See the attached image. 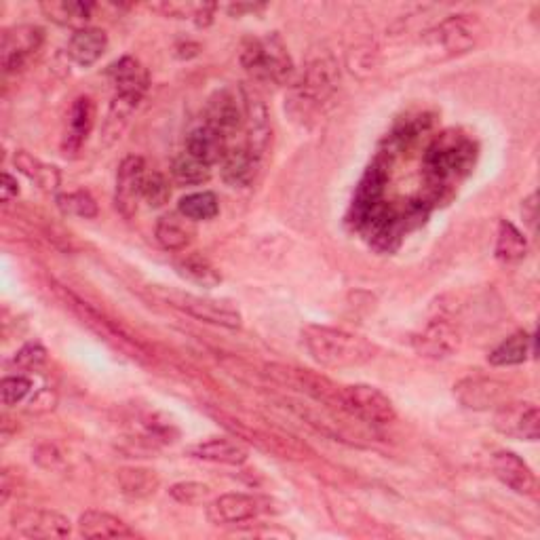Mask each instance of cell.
Masks as SVG:
<instances>
[{"instance_id":"28","label":"cell","mask_w":540,"mask_h":540,"mask_svg":"<svg viewBox=\"0 0 540 540\" xmlns=\"http://www.w3.org/2000/svg\"><path fill=\"white\" fill-rule=\"evenodd\" d=\"M534 357V334L517 332L505 342H500L490 353L488 361L496 368H509V365H522Z\"/></svg>"},{"instance_id":"42","label":"cell","mask_w":540,"mask_h":540,"mask_svg":"<svg viewBox=\"0 0 540 540\" xmlns=\"http://www.w3.org/2000/svg\"><path fill=\"white\" fill-rule=\"evenodd\" d=\"M17 195H19V184H17V180L11 176L9 171H5L3 173V184H0V197H3L5 203H9Z\"/></svg>"},{"instance_id":"38","label":"cell","mask_w":540,"mask_h":540,"mask_svg":"<svg viewBox=\"0 0 540 540\" xmlns=\"http://www.w3.org/2000/svg\"><path fill=\"white\" fill-rule=\"evenodd\" d=\"M169 496L178 500L180 505H203L211 496V488L199 484V481H182V484L169 488Z\"/></svg>"},{"instance_id":"41","label":"cell","mask_w":540,"mask_h":540,"mask_svg":"<svg viewBox=\"0 0 540 540\" xmlns=\"http://www.w3.org/2000/svg\"><path fill=\"white\" fill-rule=\"evenodd\" d=\"M34 460L43 469H57L64 462V456L60 450H57V446H53V443H45V446H41L34 452Z\"/></svg>"},{"instance_id":"22","label":"cell","mask_w":540,"mask_h":540,"mask_svg":"<svg viewBox=\"0 0 540 540\" xmlns=\"http://www.w3.org/2000/svg\"><path fill=\"white\" fill-rule=\"evenodd\" d=\"M230 150L228 140L218 131H214L207 125H201L197 129H192L186 138V152L190 157L199 159L205 165H216L222 163L226 157V152Z\"/></svg>"},{"instance_id":"14","label":"cell","mask_w":540,"mask_h":540,"mask_svg":"<svg viewBox=\"0 0 540 540\" xmlns=\"http://www.w3.org/2000/svg\"><path fill=\"white\" fill-rule=\"evenodd\" d=\"M258 513L260 500L243 492L222 494L207 505V519L214 526H237L254 519Z\"/></svg>"},{"instance_id":"5","label":"cell","mask_w":540,"mask_h":540,"mask_svg":"<svg viewBox=\"0 0 540 540\" xmlns=\"http://www.w3.org/2000/svg\"><path fill=\"white\" fill-rule=\"evenodd\" d=\"M165 298L171 306L180 308L182 313L195 317L203 323L226 327V330H239V327L243 325V317L239 313V308L228 300L182 294V292H169Z\"/></svg>"},{"instance_id":"39","label":"cell","mask_w":540,"mask_h":540,"mask_svg":"<svg viewBox=\"0 0 540 540\" xmlns=\"http://www.w3.org/2000/svg\"><path fill=\"white\" fill-rule=\"evenodd\" d=\"M45 363H47V349L41 342H28L13 357V365H17V368L24 372L41 370Z\"/></svg>"},{"instance_id":"23","label":"cell","mask_w":540,"mask_h":540,"mask_svg":"<svg viewBox=\"0 0 540 540\" xmlns=\"http://www.w3.org/2000/svg\"><path fill=\"white\" fill-rule=\"evenodd\" d=\"M79 534L91 540H104V538H133L138 536L129 524H125L121 517L91 509L85 511L79 519Z\"/></svg>"},{"instance_id":"26","label":"cell","mask_w":540,"mask_h":540,"mask_svg":"<svg viewBox=\"0 0 540 540\" xmlns=\"http://www.w3.org/2000/svg\"><path fill=\"white\" fill-rule=\"evenodd\" d=\"M142 100L127 98V95H114L108 114L102 125V146H112L114 142L121 140V135L125 133L133 112L138 110Z\"/></svg>"},{"instance_id":"27","label":"cell","mask_w":540,"mask_h":540,"mask_svg":"<svg viewBox=\"0 0 540 540\" xmlns=\"http://www.w3.org/2000/svg\"><path fill=\"white\" fill-rule=\"evenodd\" d=\"M188 218H184L180 211L178 214H169L163 216L157 222V228H154V239L159 241V245L167 252H182L186 245L192 241V235H195V228Z\"/></svg>"},{"instance_id":"11","label":"cell","mask_w":540,"mask_h":540,"mask_svg":"<svg viewBox=\"0 0 540 540\" xmlns=\"http://www.w3.org/2000/svg\"><path fill=\"white\" fill-rule=\"evenodd\" d=\"M45 41V32L38 26H15L3 32L0 41V64L5 74L24 68L30 57L41 49Z\"/></svg>"},{"instance_id":"30","label":"cell","mask_w":540,"mask_h":540,"mask_svg":"<svg viewBox=\"0 0 540 540\" xmlns=\"http://www.w3.org/2000/svg\"><path fill=\"white\" fill-rule=\"evenodd\" d=\"M178 275L190 283L201 285L205 289H214L222 283L220 270L211 264L201 254H186L180 260H176Z\"/></svg>"},{"instance_id":"2","label":"cell","mask_w":540,"mask_h":540,"mask_svg":"<svg viewBox=\"0 0 540 540\" xmlns=\"http://www.w3.org/2000/svg\"><path fill=\"white\" fill-rule=\"evenodd\" d=\"M340 85V70L332 55H323L306 66L300 81L294 83L289 112L296 119H311L313 114L332 98Z\"/></svg>"},{"instance_id":"10","label":"cell","mask_w":540,"mask_h":540,"mask_svg":"<svg viewBox=\"0 0 540 540\" xmlns=\"http://www.w3.org/2000/svg\"><path fill=\"white\" fill-rule=\"evenodd\" d=\"M11 528L26 538H66L70 536V519L51 509L22 507L11 515Z\"/></svg>"},{"instance_id":"16","label":"cell","mask_w":540,"mask_h":540,"mask_svg":"<svg viewBox=\"0 0 540 540\" xmlns=\"http://www.w3.org/2000/svg\"><path fill=\"white\" fill-rule=\"evenodd\" d=\"M108 79L114 85V95H127V98L144 100V95L150 85L148 70L140 60H135L131 55L121 57L119 62H114L108 68Z\"/></svg>"},{"instance_id":"8","label":"cell","mask_w":540,"mask_h":540,"mask_svg":"<svg viewBox=\"0 0 540 540\" xmlns=\"http://www.w3.org/2000/svg\"><path fill=\"white\" fill-rule=\"evenodd\" d=\"M494 429L511 439L536 441L540 437V412L532 401H505L494 414Z\"/></svg>"},{"instance_id":"34","label":"cell","mask_w":540,"mask_h":540,"mask_svg":"<svg viewBox=\"0 0 540 540\" xmlns=\"http://www.w3.org/2000/svg\"><path fill=\"white\" fill-rule=\"evenodd\" d=\"M150 9L163 13L165 17L192 19L199 28L209 26L216 13V5H211V3H157V5H150Z\"/></svg>"},{"instance_id":"32","label":"cell","mask_w":540,"mask_h":540,"mask_svg":"<svg viewBox=\"0 0 540 540\" xmlns=\"http://www.w3.org/2000/svg\"><path fill=\"white\" fill-rule=\"evenodd\" d=\"M494 252H496L498 260L519 262V260H524L528 254V241L511 222L503 220L498 226Z\"/></svg>"},{"instance_id":"25","label":"cell","mask_w":540,"mask_h":540,"mask_svg":"<svg viewBox=\"0 0 540 540\" xmlns=\"http://www.w3.org/2000/svg\"><path fill=\"white\" fill-rule=\"evenodd\" d=\"M95 123V106L91 98H79L72 104L70 119H68V131L64 138V152L74 154L79 152Z\"/></svg>"},{"instance_id":"29","label":"cell","mask_w":540,"mask_h":540,"mask_svg":"<svg viewBox=\"0 0 540 540\" xmlns=\"http://www.w3.org/2000/svg\"><path fill=\"white\" fill-rule=\"evenodd\" d=\"M117 486L119 492L131 500H142L152 496L159 490L161 479L159 475L150 469L140 467H127L117 471Z\"/></svg>"},{"instance_id":"12","label":"cell","mask_w":540,"mask_h":540,"mask_svg":"<svg viewBox=\"0 0 540 540\" xmlns=\"http://www.w3.org/2000/svg\"><path fill=\"white\" fill-rule=\"evenodd\" d=\"M509 387L503 380L486 378V376H473L460 380L454 387V397L462 408L467 410H490L498 408L507 401Z\"/></svg>"},{"instance_id":"17","label":"cell","mask_w":540,"mask_h":540,"mask_svg":"<svg viewBox=\"0 0 540 540\" xmlns=\"http://www.w3.org/2000/svg\"><path fill=\"white\" fill-rule=\"evenodd\" d=\"M471 15H452L446 22H441L435 30L429 32V41L441 45L452 53H465L475 45L477 30L475 19Z\"/></svg>"},{"instance_id":"13","label":"cell","mask_w":540,"mask_h":540,"mask_svg":"<svg viewBox=\"0 0 540 540\" xmlns=\"http://www.w3.org/2000/svg\"><path fill=\"white\" fill-rule=\"evenodd\" d=\"M146 176V165L142 157H127L119 165L117 190H114V205L123 218H133L138 214V205L142 201V180Z\"/></svg>"},{"instance_id":"6","label":"cell","mask_w":540,"mask_h":540,"mask_svg":"<svg viewBox=\"0 0 540 540\" xmlns=\"http://www.w3.org/2000/svg\"><path fill=\"white\" fill-rule=\"evenodd\" d=\"M266 374L275 382L283 384V387H292L308 397H313L315 401H319L323 405H330V408L342 410L340 387H336L330 378L315 374L311 370L287 368V365H268Z\"/></svg>"},{"instance_id":"31","label":"cell","mask_w":540,"mask_h":540,"mask_svg":"<svg viewBox=\"0 0 540 540\" xmlns=\"http://www.w3.org/2000/svg\"><path fill=\"white\" fill-rule=\"evenodd\" d=\"M15 167L22 171L26 178H30L34 184H38V188H43L47 192H55L57 186H60V182H62L57 167L41 163L24 150L15 154Z\"/></svg>"},{"instance_id":"36","label":"cell","mask_w":540,"mask_h":540,"mask_svg":"<svg viewBox=\"0 0 540 540\" xmlns=\"http://www.w3.org/2000/svg\"><path fill=\"white\" fill-rule=\"evenodd\" d=\"M57 207L62 209L64 216H74L83 220L98 218V203L89 195V192H70V195L57 197Z\"/></svg>"},{"instance_id":"7","label":"cell","mask_w":540,"mask_h":540,"mask_svg":"<svg viewBox=\"0 0 540 540\" xmlns=\"http://www.w3.org/2000/svg\"><path fill=\"white\" fill-rule=\"evenodd\" d=\"M205 125L224 135L226 140L245 129L243 93L226 87L211 95L205 106Z\"/></svg>"},{"instance_id":"35","label":"cell","mask_w":540,"mask_h":540,"mask_svg":"<svg viewBox=\"0 0 540 540\" xmlns=\"http://www.w3.org/2000/svg\"><path fill=\"white\" fill-rule=\"evenodd\" d=\"M171 176L182 186H201L209 182L211 167L195 157H190L188 152H182L180 157H176L171 163Z\"/></svg>"},{"instance_id":"21","label":"cell","mask_w":540,"mask_h":540,"mask_svg":"<svg viewBox=\"0 0 540 540\" xmlns=\"http://www.w3.org/2000/svg\"><path fill=\"white\" fill-rule=\"evenodd\" d=\"M108 49V34L100 28H85L74 32L68 43V57L81 68H91L102 60Z\"/></svg>"},{"instance_id":"15","label":"cell","mask_w":540,"mask_h":540,"mask_svg":"<svg viewBox=\"0 0 540 540\" xmlns=\"http://www.w3.org/2000/svg\"><path fill=\"white\" fill-rule=\"evenodd\" d=\"M243 93V108H245V131L247 140L245 146L249 152H254L258 159L264 157V152L270 142V117L264 100L256 89H241Z\"/></svg>"},{"instance_id":"24","label":"cell","mask_w":540,"mask_h":540,"mask_svg":"<svg viewBox=\"0 0 540 540\" xmlns=\"http://www.w3.org/2000/svg\"><path fill=\"white\" fill-rule=\"evenodd\" d=\"M41 11L53 24L72 28L74 32L89 28L93 15L91 3H79V0H45L41 3Z\"/></svg>"},{"instance_id":"19","label":"cell","mask_w":540,"mask_h":540,"mask_svg":"<svg viewBox=\"0 0 540 540\" xmlns=\"http://www.w3.org/2000/svg\"><path fill=\"white\" fill-rule=\"evenodd\" d=\"M192 458H199L205 462H216V465H228V467H241L249 458V450L243 441L237 437H218L209 439L203 443H197L188 450Z\"/></svg>"},{"instance_id":"43","label":"cell","mask_w":540,"mask_h":540,"mask_svg":"<svg viewBox=\"0 0 540 540\" xmlns=\"http://www.w3.org/2000/svg\"><path fill=\"white\" fill-rule=\"evenodd\" d=\"M524 209H528V214H524V216L528 218V224L534 228V222H536V195H530L524 201Z\"/></svg>"},{"instance_id":"1","label":"cell","mask_w":540,"mask_h":540,"mask_svg":"<svg viewBox=\"0 0 540 540\" xmlns=\"http://www.w3.org/2000/svg\"><path fill=\"white\" fill-rule=\"evenodd\" d=\"M302 342L308 355L323 368L332 370L359 368V365L370 363L378 353V346L370 340L325 325H306L302 330Z\"/></svg>"},{"instance_id":"44","label":"cell","mask_w":540,"mask_h":540,"mask_svg":"<svg viewBox=\"0 0 540 540\" xmlns=\"http://www.w3.org/2000/svg\"><path fill=\"white\" fill-rule=\"evenodd\" d=\"M262 5H233V7H228V13L230 15H241L243 11H260Z\"/></svg>"},{"instance_id":"40","label":"cell","mask_w":540,"mask_h":540,"mask_svg":"<svg viewBox=\"0 0 540 540\" xmlns=\"http://www.w3.org/2000/svg\"><path fill=\"white\" fill-rule=\"evenodd\" d=\"M32 391V380L26 376H9L0 382V399L3 405H17L19 401H24L28 393Z\"/></svg>"},{"instance_id":"20","label":"cell","mask_w":540,"mask_h":540,"mask_svg":"<svg viewBox=\"0 0 540 540\" xmlns=\"http://www.w3.org/2000/svg\"><path fill=\"white\" fill-rule=\"evenodd\" d=\"M260 161L262 159H258L254 152H249L245 144L237 146V148H230L220 163L224 182L233 188L252 186L256 176H258Z\"/></svg>"},{"instance_id":"33","label":"cell","mask_w":540,"mask_h":540,"mask_svg":"<svg viewBox=\"0 0 540 540\" xmlns=\"http://www.w3.org/2000/svg\"><path fill=\"white\" fill-rule=\"evenodd\" d=\"M178 211L190 222H207L218 216L220 203L214 192H209V190L192 192V195H186L180 199Z\"/></svg>"},{"instance_id":"18","label":"cell","mask_w":540,"mask_h":540,"mask_svg":"<svg viewBox=\"0 0 540 540\" xmlns=\"http://www.w3.org/2000/svg\"><path fill=\"white\" fill-rule=\"evenodd\" d=\"M492 471L515 494L530 496L536 490V477L532 469L513 452H496L492 458Z\"/></svg>"},{"instance_id":"9","label":"cell","mask_w":540,"mask_h":540,"mask_svg":"<svg viewBox=\"0 0 540 540\" xmlns=\"http://www.w3.org/2000/svg\"><path fill=\"white\" fill-rule=\"evenodd\" d=\"M412 346L424 359H450L462 349V334L452 321L433 319L414 334Z\"/></svg>"},{"instance_id":"4","label":"cell","mask_w":540,"mask_h":540,"mask_svg":"<svg viewBox=\"0 0 540 540\" xmlns=\"http://www.w3.org/2000/svg\"><path fill=\"white\" fill-rule=\"evenodd\" d=\"M342 412L355 416L357 420L372 424V427H387L395 422L397 412L393 401L370 384H351L340 389Z\"/></svg>"},{"instance_id":"3","label":"cell","mask_w":540,"mask_h":540,"mask_svg":"<svg viewBox=\"0 0 540 540\" xmlns=\"http://www.w3.org/2000/svg\"><path fill=\"white\" fill-rule=\"evenodd\" d=\"M241 64L260 83L289 85L294 81V62L277 34L247 38L241 47Z\"/></svg>"},{"instance_id":"37","label":"cell","mask_w":540,"mask_h":540,"mask_svg":"<svg viewBox=\"0 0 540 540\" xmlns=\"http://www.w3.org/2000/svg\"><path fill=\"white\" fill-rule=\"evenodd\" d=\"M171 199V186L169 180L159 171H146L142 180V201H146L148 207L159 209L167 205Z\"/></svg>"}]
</instances>
